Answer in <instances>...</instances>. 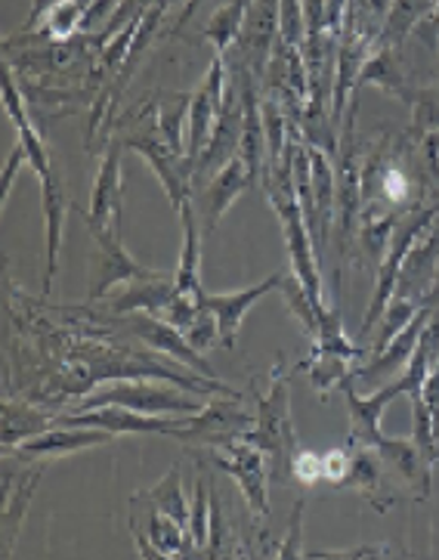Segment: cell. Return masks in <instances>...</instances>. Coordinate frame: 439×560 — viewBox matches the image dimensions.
Instances as JSON below:
<instances>
[{"mask_svg":"<svg viewBox=\"0 0 439 560\" xmlns=\"http://www.w3.org/2000/svg\"><path fill=\"white\" fill-rule=\"evenodd\" d=\"M288 378L292 372H285L282 365H275L270 375V390L263 397H257V424L245 434L248 443H254L257 450H263L270 462V474H275L282 483V470H292L297 436L292 424V406H288Z\"/></svg>","mask_w":439,"mask_h":560,"instance_id":"cell-1","label":"cell"},{"mask_svg":"<svg viewBox=\"0 0 439 560\" xmlns=\"http://www.w3.org/2000/svg\"><path fill=\"white\" fill-rule=\"evenodd\" d=\"M99 406H124L146 416H195L204 409L202 399L189 397V390L183 387H162L146 378H118L103 384L93 394L78 399L74 412H87Z\"/></svg>","mask_w":439,"mask_h":560,"instance_id":"cell-2","label":"cell"},{"mask_svg":"<svg viewBox=\"0 0 439 560\" xmlns=\"http://www.w3.org/2000/svg\"><path fill=\"white\" fill-rule=\"evenodd\" d=\"M263 189L270 196L273 211L282 220V233H285V245H288V254H292L294 276L304 282V289L312 298V304L325 313V304H322V282H319V252H316L310 226L304 220V208H300V199H297V189L273 180L263 183Z\"/></svg>","mask_w":439,"mask_h":560,"instance_id":"cell-3","label":"cell"},{"mask_svg":"<svg viewBox=\"0 0 439 560\" xmlns=\"http://www.w3.org/2000/svg\"><path fill=\"white\" fill-rule=\"evenodd\" d=\"M257 424V412L251 416L241 402V394L229 397L223 394L220 399H211L202 412L186 418L183 428L174 431V440H180L183 446H199V450H223L233 440H245V434Z\"/></svg>","mask_w":439,"mask_h":560,"instance_id":"cell-4","label":"cell"},{"mask_svg":"<svg viewBox=\"0 0 439 560\" xmlns=\"http://www.w3.org/2000/svg\"><path fill=\"white\" fill-rule=\"evenodd\" d=\"M211 452V468L229 474L238 487H241L248 511H251V524H254V529H260V526L270 521V499H266L270 470H266V455H263V450H257L254 443H248V440H233V443L223 446V452Z\"/></svg>","mask_w":439,"mask_h":560,"instance_id":"cell-5","label":"cell"},{"mask_svg":"<svg viewBox=\"0 0 439 560\" xmlns=\"http://www.w3.org/2000/svg\"><path fill=\"white\" fill-rule=\"evenodd\" d=\"M93 245H96V257H93V279L87 298L91 301H103L115 285H130V282H143V279H155L162 276L158 270H146L143 264H137L121 242V233H109V230H91Z\"/></svg>","mask_w":439,"mask_h":560,"instance_id":"cell-6","label":"cell"},{"mask_svg":"<svg viewBox=\"0 0 439 560\" xmlns=\"http://www.w3.org/2000/svg\"><path fill=\"white\" fill-rule=\"evenodd\" d=\"M124 331L133 335L137 341H143L152 350L158 353H167L170 360H177L180 365H186L189 372H199L204 378H217V372L207 365L202 353L186 341V335L180 328H174L170 323H165L162 316L155 313H124Z\"/></svg>","mask_w":439,"mask_h":560,"instance_id":"cell-7","label":"cell"},{"mask_svg":"<svg viewBox=\"0 0 439 560\" xmlns=\"http://www.w3.org/2000/svg\"><path fill=\"white\" fill-rule=\"evenodd\" d=\"M121 152L124 143L111 140L103 164H99V177L91 192V208L81 211V218L87 223V230H109L121 233V214H124V183H121Z\"/></svg>","mask_w":439,"mask_h":560,"instance_id":"cell-8","label":"cell"},{"mask_svg":"<svg viewBox=\"0 0 439 560\" xmlns=\"http://www.w3.org/2000/svg\"><path fill=\"white\" fill-rule=\"evenodd\" d=\"M189 416H146V412H133L124 406H99L87 412H69V416H56V424H74V428H103L115 436L121 434H174L177 428H183Z\"/></svg>","mask_w":439,"mask_h":560,"instance_id":"cell-9","label":"cell"},{"mask_svg":"<svg viewBox=\"0 0 439 560\" xmlns=\"http://www.w3.org/2000/svg\"><path fill=\"white\" fill-rule=\"evenodd\" d=\"M437 214L439 208L422 211L418 218H412L408 223H403V230L396 233V238H390V254H387L384 267L378 272V289H375V301H371V310H368L366 323H363V335L371 331V326L381 323L387 304H390V298H393V289H396V279H400V272H403L405 257H408V252L418 245L422 233L430 226V220L437 218Z\"/></svg>","mask_w":439,"mask_h":560,"instance_id":"cell-10","label":"cell"},{"mask_svg":"<svg viewBox=\"0 0 439 560\" xmlns=\"http://www.w3.org/2000/svg\"><path fill=\"white\" fill-rule=\"evenodd\" d=\"M226 66L223 59L211 62V72L204 78V84L192 93V109H189V130H186V159L199 162L204 145L211 140L214 127H217L220 112H223V100H226Z\"/></svg>","mask_w":439,"mask_h":560,"instance_id":"cell-11","label":"cell"},{"mask_svg":"<svg viewBox=\"0 0 439 560\" xmlns=\"http://www.w3.org/2000/svg\"><path fill=\"white\" fill-rule=\"evenodd\" d=\"M115 434L103 431V428H74V424H59V428H47L32 440L19 443V458H28V462H50V458H62V455H74V452L96 450V446H106L111 443Z\"/></svg>","mask_w":439,"mask_h":560,"instance_id":"cell-12","label":"cell"},{"mask_svg":"<svg viewBox=\"0 0 439 560\" xmlns=\"http://www.w3.org/2000/svg\"><path fill=\"white\" fill-rule=\"evenodd\" d=\"M282 279H285V272H273L266 282H257L251 289L245 291H229V294H204V307L211 310L214 316H217L220 323V341L223 347H236L238 341V331L245 326V316L251 313L260 298H266L270 291L282 289Z\"/></svg>","mask_w":439,"mask_h":560,"instance_id":"cell-13","label":"cell"},{"mask_svg":"<svg viewBox=\"0 0 439 560\" xmlns=\"http://www.w3.org/2000/svg\"><path fill=\"white\" fill-rule=\"evenodd\" d=\"M44 465L47 462H40V458H35L22 470L10 468V462L3 465V555H10V548L19 539L25 511L32 505V495L44 477Z\"/></svg>","mask_w":439,"mask_h":560,"instance_id":"cell-14","label":"cell"},{"mask_svg":"<svg viewBox=\"0 0 439 560\" xmlns=\"http://www.w3.org/2000/svg\"><path fill=\"white\" fill-rule=\"evenodd\" d=\"M254 183V174L248 171V164L241 162V155H236L233 162H226L217 174L211 177V183L204 186L202 196V230L214 233L220 226L223 214L236 205V199Z\"/></svg>","mask_w":439,"mask_h":560,"instance_id":"cell-15","label":"cell"},{"mask_svg":"<svg viewBox=\"0 0 439 560\" xmlns=\"http://www.w3.org/2000/svg\"><path fill=\"white\" fill-rule=\"evenodd\" d=\"M40 192H44V220H47V276H44V294H50L56 279V267H59V248H62V235H66V218H69V189L62 186L59 174H50L40 180Z\"/></svg>","mask_w":439,"mask_h":560,"instance_id":"cell-16","label":"cell"},{"mask_svg":"<svg viewBox=\"0 0 439 560\" xmlns=\"http://www.w3.org/2000/svg\"><path fill=\"white\" fill-rule=\"evenodd\" d=\"M375 450H378L384 465H390L408 487L415 489L418 499L430 495V465L434 462L424 455L422 446L415 443V436L412 440H393V436L381 434V440L375 443Z\"/></svg>","mask_w":439,"mask_h":560,"instance_id":"cell-17","label":"cell"},{"mask_svg":"<svg viewBox=\"0 0 439 560\" xmlns=\"http://www.w3.org/2000/svg\"><path fill=\"white\" fill-rule=\"evenodd\" d=\"M430 323V310H418L415 316H412V323L390 341V350H381V353H371V360L363 365V369H356V372H349L353 378L359 381H375L387 375V372H396L403 362H408L415 357V350H418V341H422L424 328Z\"/></svg>","mask_w":439,"mask_h":560,"instance_id":"cell-18","label":"cell"},{"mask_svg":"<svg viewBox=\"0 0 439 560\" xmlns=\"http://www.w3.org/2000/svg\"><path fill=\"white\" fill-rule=\"evenodd\" d=\"M183 220V252H180V267H177V291L192 298V301H204V285H202V220L195 218V208L192 201L183 205L180 211Z\"/></svg>","mask_w":439,"mask_h":560,"instance_id":"cell-19","label":"cell"},{"mask_svg":"<svg viewBox=\"0 0 439 560\" xmlns=\"http://www.w3.org/2000/svg\"><path fill=\"white\" fill-rule=\"evenodd\" d=\"M278 7H282V3H275V0H254V7L248 10V22H245V28H241V35H238V50H241V56L254 66L257 72H263L266 56H270V47H273Z\"/></svg>","mask_w":439,"mask_h":560,"instance_id":"cell-20","label":"cell"},{"mask_svg":"<svg viewBox=\"0 0 439 560\" xmlns=\"http://www.w3.org/2000/svg\"><path fill=\"white\" fill-rule=\"evenodd\" d=\"M177 291V276H155V279H143V282H130L124 285V291L109 301L111 313H162V310L170 304Z\"/></svg>","mask_w":439,"mask_h":560,"instance_id":"cell-21","label":"cell"},{"mask_svg":"<svg viewBox=\"0 0 439 560\" xmlns=\"http://www.w3.org/2000/svg\"><path fill=\"white\" fill-rule=\"evenodd\" d=\"M50 421H56V416H47L40 406L32 402V397L19 399V402L7 397L3 399V452H13L19 443L47 431Z\"/></svg>","mask_w":439,"mask_h":560,"instance_id":"cell-22","label":"cell"},{"mask_svg":"<svg viewBox=\"0 0 439 560\" xmlns=\"http://www.w3.org/2000/svg\"><path fill=\"white\" fill-rule=\"evenodd\" d=\"M349 446V474L344 477V489H356V492H363L371 505L378 508V511H384L381 502H378V492H381V455L375 446H366V443H359V440H347Z\"/></svg>","mask_w":439,"mask_h":560,"instance_id":"cell-23","label":"cell"},{"mask_svg":"<svg viewBox=\"0 0 439 560\" xmlns=\"http://www.w3.org/2000/svg\"><path fill=\"white\" fill-rule=\"evenodd\" d=\"M347 357L341 353H329V350H319L312 347V353L304 362H297V369H310V381L316 387V394L322 399H329V394L334 387H341V381L347 378Z\"/></svg>","mask_w":439,"mask_h":560,"instance_id":"cell-24","label":"cell"},{"mask_svg":"<svg viewBox=\"0 0 439 560\" xmlns=\"http://www.w3.org/2000/svg\"><path fill=\"white\" fill-rule=\"evenodd\" d=\"M152 505L158 508V511H165L167 517H174L177 524H183L189 529V521H192V514H189V508H186V495H183V477H180V468H170L155 483L152 489L143 492Z\"/></svg>","mask_w":439,"mask_h":560,"instance_id":"cell-25","label":"cell"},{"mask_svg":"<svg viewBox=\"0 0 439 560\" xmlns=\"http://www.w3.org/2000/svg\"><path fill=\"white\" fill-rule=\"evenodd\" d=\"M211 480L202 477L195 483V502H192V521L189 533L195 539V558H207V539H211Z\"/></svg>","mask_w":439,"mask_h":560,"instance_id":"cell-26","label":"cell"},{"mask_svg":"<svg viewBox=\"0 0 439 560\" xmlns=\"http://www.w3.org/2000/svg\"><path fill=\"white\" fill-rule=\"evenodd\" d=\"M84 7L78 0H62L59 7H54L47 13V37H56V40H69V37L81 28L84 22Z\"/></svg>","mask_w":439,"mask_h":560,"instance_id":"cell-27","label":"cell"},{"mask_svg":"<svg viewBox=\"0 0 439 560\" xmlns=\"http://www.w3.org/2000/svg\"><path fill=\"white\" fill-rule=\"evenodd\" d=\"M183 335H186V341L192 343V347H195L199 353H207V350H211V347L220 341L217 316H214V313H211V310L202 304L199 316H195V323L186 328Z\"/></svg>","mask_w":439,"mask_h":560,"instance_id":"cell-28","label":"cell"},{"mask_svg":"<svg viewBox=\"0 0 439 560\" xmlns=\"http://www.w3.org/2000/svg\"><path fill=\"white\" fill-rule=\"evenodd\" d=\"M292 477L300 480L304 487H316L319 480H325V462L322 455L310 450H297L292 458Z\"/></svg>","mask_w":439,"mask_h":560,"instance_id":"cell-29","label":"cell"},{"mask_svg":"<svg viewBox=\"0 0 439 560\" xmlns=\"http://www.w3.org/2000/svg\"><path fill=\"white\" fill-rule=\"evenodd\" d=\"M282 7H278V22H282V35H285V44H292L297 47L300 40H304V25H307V19L300 13V3L297 0H278Z\"/></svg>","mask_w":439,"mask_h":560,"instance_id":"cell-30","label":"cell"},{"mask_svg":"<svg viewBox=\"0 0 439 560\" xmlns=\"http://www.w3.org/2000/svg\"><path fill=\"white\" fill-rule=\"evenodd\" d=\"M25 164H32L28 162V149L22 143H16V149L10 152V159H7V164H3V189H0V205L7 208V201H10V192H13V180H16V174H19V167H25Z\"/></svg>","mask_w":439,"mask_h":560,"instance_id":"cell-31","label":"cell"},{"mask_svg":"<svg viewBox=\"0 0 439 560\" xmlns=\"http://www.w3.org/2000/svg\"><path fill=\"white\" fill-rule=\"evenodd\" d=\"M349 446L344 450H331L329 455H322V462H325V480L334 483V487H341L344 483V477L349 474Z\"/></svg>","mask_w":439,"mask_h":560,"instance_id":"cell-32","label":"cell"},{"mask_svg":"<svg viewBox=\"0 0 439 560\" xmlns=\"http://www.w3.org/2000/svg\"><path fill=\"white\" fill-rule=\"evenodd\" d=\"M300 517H304V499L294 505V514H292V533H288V539L282 542V548L275 551V558H304V548H300Z\"/></svg>","mask_w":439,"mask_h":560,"instance_id":"cell-33","label":"cell"},{"mask_svg":"<svg viewBox=\"0 0 439 560\" xmlns=\"http://www.w3.org/2000/svg\"><path fill=\"white\" fill-rule=\"evenodd\" d=\"M59 3H62V0H35V7H32V16H28V22H25V25L32 28L37 19L44 16V13H50L54 7H59Z\"/></svg>","mask_w":439,"mask_h":560,"instance_id":"cell-34","label":"cell"},{"mask_svg":"<svg viewBox=\"0 0 439 560\" xmlns=\"http://www.w3.org/2000/svg\"><path fill=\"white\" fill-rule=\"evenodd\" d=\"M78 3H81V7H84V10H87V7H91L93 0H78Z\"/></svg>","mask_w":439,"mask_h":560,"instance_id":"cell-35","label":"cell"}]
</instances>
